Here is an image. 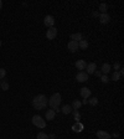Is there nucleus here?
<instances>
[{
    "label": "nucleus",
    "instance_id": "obj_1",
    "mask_svg": "<svg viewBox=\"0 0 124 139\" xmlns=\"http://www.w3.org/2000/svg\"><path fill=\"white\" fill-rule=\"evenodd\" d=\"M32 106L35 109H44L47 106V97L45 94H37L34 99H32Z\"/></svg>",
    "mask_w": 124,
    "mask_h": 139
},
{
    "label": "nucleus",
    "instance_id": "obj_2",
    "mask_svg": "<svg viewBox=\"0 0 124 139\" xmlns=\"http://www.w3.org/2000/svg\"><path fill=\"white\" fill-rule=\"evenodd\" d=\"M61 102H62L61 94H60V93H53V94L50 97V99H48V106L51 107V109H53L55 112H60L58 107H60Z\"/></svg>",
    "mask_w": 124,
    "mask_h": 139
},
{
    "label": "nucleus",
    "instance_id": "obj_3",
    "mask_svg": "<svg viewBox=\"0 0 124 139\" xmlns=\"http://www.w3.org/2000/svg\"><path fill=\"white\" fill-rule=\"evenodd\" d=\"M32 124L35 125V127H37V128H41V129H44L45 127H46V121L45 119H42V117L41 116H34L32 117Z\"/></svg>",
    "mask_w": 124,
    "mask_h": 139
},
{
    "label": "nucleus",
    "instance_id": "obj_4",
    "mask_svg": "<svg viewBox=\"0 0 124 139\" xmlns=\"http://www.w3.org/2000/svg\"><path fill=\"white\" fill-rule=\"evenodd\" d=\"M44 24H45L47 28H53V25H55V19H53V16L46 15L45 19H44Z\"/></svg>",
    "mask_w": 124,
    "mask_h": 139
},
{
    "label": "nucleus",
    "instance_id": "obj_5",
    "mask_svg": "<svg viewBox=\"0 0 124 139\" xmlns=\"http://www.w3.org/2000/svg\"><path fill=\"white\" fill-rule=\"evenodd\" d=\"M57 36V29L56 28H50L46 32V37L48 40H53L55 37Z\"/></svg>",
    "mask_w": 124,
    "mask_h": 139
},
{
    "label": "nucleus",
    "instance_id": "obj_6",
    "mask_svg": "<svg viewBox=\"0 0 124 139\" xmlns=\"http://www.w3.org/2000/svg\"><path fill=\"white\" fill-rule=\"evenodd\" d=\"M76 80L78 82H86V81H88V74H87L85 71H81V72L77 73Z\"/></svg>",
    "mask_w": 124,
    "mask_h": 139
},
{
    "label": "nucleus",
    "instance_id": "obj_7",
    "mask_svg": "<svg viewBox=\"0 0 124 139\" xmlns=\"http://www.w3.org/2000/svg\"><path fill=\"white\" fill-rule=\"evenodd\" d=\"M81 97L83 98V99H88L89 97H91V94H92V92H91V90L89 88H87V87H83V88H81Z\"/></svg>",
    "mask_w": 124,
    "mask_h": 139
},
{
    "label": "nucleus",
    "instance_id": "obj_8",
    "mask_svg": "<svg viewBox=\"0 0 124 139\" xmlns=\"http://www.w3.org/2000/svg\"><path fill=\"white\" fill-rule=\"evenodd\" d=\"M67 47H68V50L71 51V52H76L77 50H78V42H76V41H70L68 42V45H67Z\"/></svg>",
    "mask_w": 124,
    "mask_h": 139
},
{
    "label": "nucleus",
    "instance_id": "obj_9",
    "mask_svg": "<svg viewBox=\"0 0 124 139\" xmlns=\"http://www.w3.org/2000/svg\"><path fill=\"white\" fill-rule=\"evenodd\" d=\"M87 74H92V73H94L95 72V70H97V65H95L94 62H91V64H88L87 65Z\"/></svg>",
    "mask_w": 124,
    "mask_h": 139
},
{
    "label": "nucleus",
    "instance_id": "obj_10",
    "mask_svg": "<svg viewBox=\"0 0 124 139\" xmlns=\"http://www.w3.org/2000/svg\"><path fill=\"white\" fill-rule=\"evenodd\" d=\"M97 137L99 139H111V134L109 133H107V132H104V130H98L97 132Z\"/></svg>",
    "mask_w": 124,
    "mask_h": 139
},
{
    "label": "nucleus",
    "instance_id": "obj_11",
    "mask_svg": "<svg viewBox=\"0 0 124 139\" xmlns=\"http://www.w3.org/2000/svg\"><path fill=\"white\" fill-rule=\"evenodd\" d=\"M76 67L78 68V70L83 71V70H86V67H87V62L85 61V60H78V61L76 62Z\"/></svg>",
    "mask_w": 124,
    "mask_h": 139
},
{
    "label": "nucleus",
    "instance_id": "obj_12",
    "mask_svg": "<svg viewBox=\"0 0 124 139\" xmlns=\"http://www.w3.org/2000/svg\"><path fill=\"white\" fill-rule=\"evenodd\" d=\"M99 21H101V24H108L111 21V16L108 14H101L99 15Z\"/></svg>",
    "mask_w": 124,
    "mask_h": 139
},
{
    "label": "nucleus",
    "instance_id": "obj_13",
    "mask_svg": "<svg viewBox=\"0 0 124 139\" xmlns=\"http://www.w3.org/2000/svg\"><path fill=\"white\" fill-rule=\"evenodd\" d=\"M71 40L72 41H76V42H79L81 40H83V36L81 32H77V34H72L71 35Z\"/></svg>",
    "mask_w": 124,
    "mask_h": 139
},
{
    "label": "nucleus",
    "instance_id": "obj_14",
    "mask_svg": "<svg viewBox=\"0 0 124 139\" xmlns=\"http://www.w3.org/2000/svg\"><path fill=\"white\" fill-rule=\"evenodd\" d=\"M60 111L62 112L63 114H70V113L73 111V109H72V107H71L70 104H65V106H63V107H62V108H61Z\"/></svg>",
    "mask_w": 124,
    "mask_h": 139
},
{
    "label": "nucleus",
    "instance_id": "obj_15",
    "mask_svg": "<svg viewBox=\"0 0 124 139\" xmlns=\"http://www.w3.org/2000/svg\"><path fill=\"white\" fill-rule=\"evenodd\" d=\"M55 116H56V112L53 111V109H48L46 112V119L47 121H52L53 118H55Z\"/></svg>",
    "mask_w": 124,
    "mask_h": 139
},
{
    "label": "nucleus",
    "instance_id": "obj_16",
    "mask_svg": "<svg viewBox=\"0 0 124 139\" xmlns=\"http://www.w3.org/2000/svg\"><path fill=\"white\" fill-rule=\"evenodd\" d=\"M111 68H112V67H111L109 64H103V65H102V71H101V72H102L103 74H108L109 72H111Z\"/></svg>",
    "mask_w": 124,
    "mask_h": 139
},
{
    "label": "nucleus",
    "instance_id": "obj_17",
    "mask_svg": "<svg viewBox=\"0 0 124 139\" xmlns=\"http://www.w3.org/2000/svg\"><path fill=\"white\" fill-rule=\"evenodd\" d=\"M72 129L75 130V132H77V133H81V132L83 130V124H82V123H79V122H77L76 124L72 127Z\"/></svg>",
    "mask_w": 124,
    "mask_h": 139
},
{
    "label": "nucleus",
    "instance_id": "obj_18",
    "mask_svg": "<svg viewBox=\"0 0 124 139\" xmlns=\"http://www.w3.org/2000/svg\"><path fill=\"white\" fill-rule=\"evenodd\" d=\"M88 47V41L87 40H81L78 42V48H82V50H86Z\"/></svg>",
    "mask_w": 124,
    "mask_h": 139
},
{
    "label": "nucleus",
    "instance_id": "obj_19",
    "mask_svg": "<svg viewBox=\"0 0 124 139\" xmlns=\"http://www.w3.org/2000/svg\"><path fill=\"white\" fill-rule=\"evenodd\" d=\"M81 106H82V103L79 102V101H78V99H75V101H73V102H72V106H71V107H72V109H79V108H81Z\"/></svg>",
    "mask_w": 124,
    "mask_h": 139
},
{
    "label": "nucleus",
    "instance_id": "obj_20",
    "mask_svg": "<svg viewBox=\"0 0 124 139\" xmlns=\"http://www.w3.org/2000/svg\"><path fill=\"white\" fill-rule=\"evenodd\" d=\"M72 113H73V119L76 122H79V119H81V113L78 111H76V109H73Z\"/></svg>",
    "mask_w": 124,
    "mask_h": 139
},
{
    "label": "nucleus",
    "instance_id": "obj_21",
    "mask_svg": "<svg viewBox=\"0 0 124 139\" xmlns=\"http://www.w3.org/2000/svg\"><path fill=\"white\" fill-rule=\"evenodd\" d=\"M99 10H101V12H102V14H107V10H108L107 4H105V3H102V4L99 5Z\"/></svg>",
    "mask_w": 124,
    "mask_h": 139
},
{
    "label": "nucleus",
    "instance_id": "obj_22",
    "mask_svg": "<svg viewBox=\"0 0 124 139\" xmlns=\"http://www.w3.org/2000/svg\"><path fill=\"white\" fill-rule=\"evenodd\" d=\"M0 88H1L3 91H8V90H9V83H8L6 81H3V82L0 83Z\"/></svg>",
    "mask_w": 124,
    "mask_h": 139
},
{
    "label": "nucleus",
    "instance_id": "obj_23",
    "mask_svg": "<svg viewBox=\"0 0 124 139\" xmlns=\"http://www.w3.org/2000/svg\"><path fill=\"white\" fill-rule=\"evenodd\" d=\"M37 139H48V135L44 132H40V133H37Z\"/></svg>",
    "mask_w": 124,
    "mask_h": 139
},
{
    "label": "nucleus",
    "instance_id": "obj_24",
    "mask_svg": "<svg viewBox=\"0 0 124 139\" xmlns=\"http://www.w3.org/2000/svg\"><path fill=\"white\" fill-rule=\"evenodd\" d=\"M112 80L113 81H119L120 80V74H119V72H113V74H112Z\"/></svg>",
    "mask_w": 124,
    "mask_h": 139
},
{
    "label": "nucleus",
    "instance_id": "obj_25",
    "mask_svg": "<svg viewBox=\"0 0 124 139\" xmlns=\"http://www.w3.org/2000/svg\"><path fill=\"white\" fill-rule=\"evenodd\" d=\"M101 81H102L103 83H108V82H109V78H108L107 74H102V76H101Z\"/></svg>",
    "mask_w": 124,
    "mask_h": 139
},
{
    "label": "nucleus",
    "instance_id": "obj_26",
    "mask_svg": "<svg viewBox=\"0 0 124 139\" xmlns=\"http://www.w3.org/2000/svg\"><path fill=\"white\" fill-rule=\"evenodd\" d=\"M88 103L91 106H97L98 104V99L97 98H91V99H88Z\"/></svg>",
    "mask_w": 124,
    "mask_h": 139
},
{
    "label": "nucleus",
    "instance_id": "obj_27",
    "mask_svg": "<svg viewBox=\"0 0 124 139\" xmlns=\"http://www.w3.org/2000/svg\"><path fill=\"white\" fill-rule=\"evenodd\" d=\"M5 76H6V70L5 68H0V80L4 78Z\"/></svg>",
    "mask_w": 124,
    "mask_h": 139
},
{
    "label": "nucleus",
    "instance_id": "obj_28",
    "mask_svg": "<svg viewBox=\"0 0 124 139\" xmlns=\"http://www.w3.org/2000/svg\"><path fill=\"white\" fill-rule=\"evenodd\" d=\"M120 68H122V67H120V64H119V62H115V64H114V70H115V72H118Z\"/></svg>",
    "mask_w": 124,
    "mask_h": 139
},
{
    "label": "nucleus",
    "instance_id": "obj_29",
    "mask_svg": "<svg viewBox=\"0 0 124 139\" xmlns=\"http://www.w3.org/2000/svg\"><path fill=\"white\" fill-rule=\"evenodd\" d=\"M94 74L97 76V77H101V76H102V72H101V71H95Z\"/></svg>",
    "mask_w": 124,
    "mask_h": 139
},
{
    "label": "nucleus",
    "instance_id": "obj_30",
    "mask_svg": "<svg viewBox=\"0 0 124 139\" xmlns=\"http://www.w3.org/2000/svg\"><path fill=\"white\" fill-rule=\"evenodd\" d=\"M48 139H56V137H55L53 134H50V135H48Z\"/></svg>",
    "mask_w": 124,
    "mask_h": 139
},
{
    "label": "nucleus",
    "instance_id": "obj_31",
    "mask_svg": "<svg viewBox=\"0 0 124 139\" xmlns=\"http://www.w3.org/2000/svg\"><path fill=\"white\" fill-rule=\"evenodd\" d=\"M81 103H82V104H87V103H88V99H83Z\"/></svg>",
    "mask_w": 124,
    "mask_h": 139
},
{
    "label": "nucleus",
    "instance_id": "obj_32",
    "mask_svg": "<svg viewBox=\"0 0 124 139\" xmlns=\"http://www.w3.org/2000/svg\"><path fill=\"white\" fill-rule=\"evenodd\" d=\"M92 15H93V16H99V14H98V12H97V11H94V12H93V14H92Z\"/></svg>",
    "mask_w": 124,
    "mask_h": 139
},
{
    "label": "nucleus",
    "instance_id": "obj_33",
    "mask_svg": "<svg viewBox=\"0 0 124 139\" xmlns=\"http://www.w3.org/2000/svg\"><path fill=\"white\" fill-rule=\"evenodd\" d=\"M113 137H115V138H118V137H119V134H118V133H114V134H113Z\"/></svg>",
    "mask_w": 124,
    "mask_h": 139
},
{
    "label": "nucleus",
    "instance_id": "obj_34",
    "mask_svg": "<svg viewBox=\"0 0 124 139\" xmlns=\"http://www.w3.org/2000/svg\"><path fill=\"white\" fill-rule=\"evenodd\" d=\"M1 8H3V1L0 0V10H1Z\"/></svg>",
    "mask_w": 124,
    "mask_h": 139
},
{
    "label": "nucleus",
    "instance_id": "obj_35",
    "mask_svg": "<svg viewBox=\"0 0 124 139\" xmlns=\"http://www.w3.org/2000/svg\"><path fill=\"white\" fill-rule=\"evenodd\" d=\"M0 47H1V40H0Z\"/></svg>",
    "mask_w": 124,
    "mask_h": 139
},
{
    "label": "nucleus",
    "instance_id": "obj_36",
    "mask_svg": "<svg viewBox=\"0 0 124 139\" xmlns=\"http://www.w3.org/2000/svg\"><path fill=\"white\" fill-rule=\"evenodd\" d=\"M0 83H1V81H0Z\"/></svg>",
    "mask_w": 124,
    "mask_h": 139
}]
</instances>
